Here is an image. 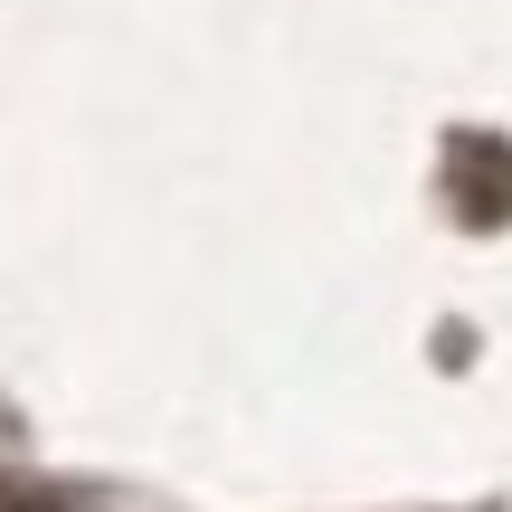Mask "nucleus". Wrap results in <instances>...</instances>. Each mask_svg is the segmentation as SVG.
Here are the masks:
<instances>
[{
  "label": "nucleus",
  "mask_w": 512,
  "mask_h": 512,
  "mask_svg": "<svg viewBox=\"0 0 512 512\" xmlns=\"http://www.w3.org/2000/svg\"><path fill=\"white\" fill-rule=\"evenodd\" d=\"M456 171H465V219L475 228L512 219V152L503 143H456Z\"/></svg>",
  "instance_id": "f257e3e1"
},
{
  "label": "nucleus",
  "mask_w": 512,
  "mask_h": 512,
  "mask_svg": "<svg viewBox=\"0 0 512 512\" xmlns=\"http://www.w3.org/2000/svg\"><path fill=\"white\" fill-rule=\"evenodd\" d=\"M0 512H57V503H38V494H19V503H0Z\"/></svg>",
  "instance_id": "f03ea898"
}]
</instances>
